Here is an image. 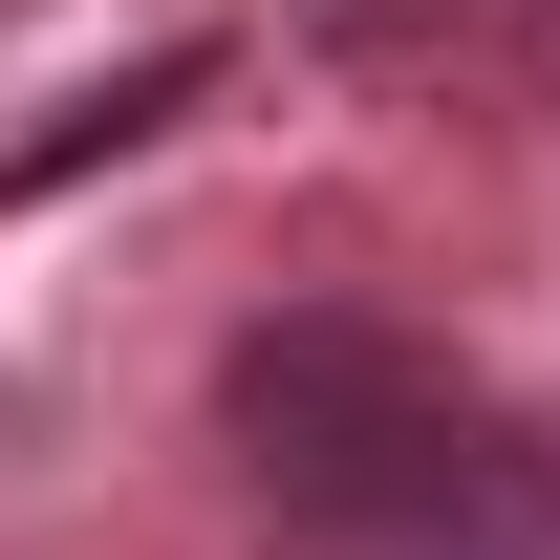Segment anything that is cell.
Here are the masks:
<instances>
[{"mask_svg":"<svg viewBox=\"0 0 560 560\" xmlns=\"http://www.w3.org/2000/svg\"><path fill=\"white\" fill-rule=\"evenodd\" d=\"M215 431H237L280 560H539L560 539V453H517V431H495L410 324H366V302L237 324Z\"/></svg>","mask_w":560,"mask_h":560,"instance_id":"obj_1","label":"cell"},{"mask_svg":"<svg viewBox=\"0 0 560 560\" xmlns=\"http://www.w3.org/2000/svg\"><path fill=\"white\" fill-rule=\"evenodd\" d=\"M475 22H495V0H280V44H302V66H366V86H388V66H453Z\"/></svg>","mask_w":560,"mask_h":560,"instance_id":"obj_2","label":"cell"},{"mask_svg":"<svg viewBox=\"0 0 560 560\" xmlns=\"http://www.w3.org/2000/svg\"><path fill=\"white\" fill-rule=\"evenodd\" d=\"M517 66H539V108H560V0H517Z\"/></svg>","mask_w":560,"mask_h":560,"instance_id":"obj_3","label":"cell"}]
</instances>
